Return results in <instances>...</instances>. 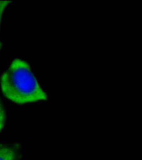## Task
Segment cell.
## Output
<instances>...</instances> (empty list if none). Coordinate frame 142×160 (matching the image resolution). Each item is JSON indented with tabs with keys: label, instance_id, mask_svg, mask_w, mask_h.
<instances>
[{
	"label": "cell",
	"instance_id": "cell-1",
	"mask_svg": "<svg viewBox=\"0 0 142 160\" xmlns=\"http://www.w3.org/2000/svg\"><path fill=\"white\" fill-rule=\"evenodd\" d=\"M1 88L6 98L17 104L45 101L47 98L29 64L21 59L14 60L2 74Z\"/></svg>",
	"mask_w": 142,
	"mask_h": 160
},
{
	"label": "cell",
	"instance_id": "cell-2",
	"mask_svg": "<svg viewBox=\"0 0 142 160\" xmlns=\"http://www.w3.org/2000/svg\"><path fill=\"white\" fill-rule=\"evenodd\" d=\"M17 152L10 146H0V160H16Z\"/></svg>",
	"mask_w": 142,
	"mask_h": 160
},
{
	"label": "cell",
	"instance_id": "cell-4",
	"mask_svg": "<svg viewBox=\"0 0 142 160\" xmlns=\"http://www.w3.org/2000/svg\"><path fill=\"white\" fill-rule=\"evenodd\" d=\"M11 2V1H8V0H2V1H0V23H1L2 18L6 7ZM2 43L0 42V49L2 48Z\"/></svg>",
	"mask_w": 142,
	"mask_h": 160
},
{
	"label": "cell",
	"instance_id": "cell-3",
	"mask_svg": "<svg viewBox=\"0 0 142 160\" xmlns=\"http://www.w3.org/2000/svg\"><path fill=\"white\" fill-rule=\"evenodd\" d=\"M5 119H6V115H5V112L3 106L0 101V132H1L3 128L5 122Z\"/></svg>",
	"mask_w": 142,
	"mask_h": 160
}]
</instances>
